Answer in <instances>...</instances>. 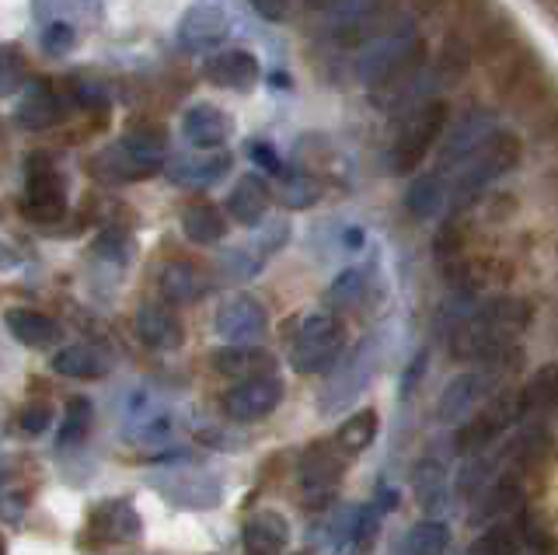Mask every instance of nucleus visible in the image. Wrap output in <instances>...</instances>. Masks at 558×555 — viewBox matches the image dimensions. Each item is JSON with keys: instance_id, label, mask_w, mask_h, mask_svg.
<instances>
[{"instance_id": "7c9ffc66", "label": "nucleus", "mask_w": 558, "mask_h": 555, "mask_svg": "<svg viewBox=\"0 0 558 555\" xmlns=\"http://www.w3.org/2000/svg\"><path fill=\"white\" fill-rule=\"evenodd\" d=\"M366 374H371V342H363L356 350V357H353V363H349V367L336 381H331V388L325 395V409H336V406L345 402L349 395H356L363 388Z\"/></svg>"}, {"instance_id": "c03bdc74", "label": "nucleus", "mask_w": 558, "mask_h": 555, "mask_svg": "<svg viewBox=\"0 0 558 555\" xmlns=\"http://www.w3.org/2000/svg\"><path fill=\"white\" fill-rule=\"evenodd\" d=\"M248 154H252V161H255L262 171H269V176H279V171H283V161H279V154H276L272 144H266V141H252V144H248Z\"/></svg>"}, {"instance_id": "f257e3e1", "label": "nucleus", "mask_w": 558, "mask_h": 555, "mask_svg": "<svg viewBox=\"0 0 558 555\" xmlns=\"http://www.w3.org/2000/svg\"><path fill=\"white\" fill-rule=\"evenodd\" d=\"M523 144L513 133H488L485 141L468 154V158L458 165V179H453V196L458 200H475L482 189H488L496 179H502L506 171H513L520 165Z\"/></svg>"}, {"instance_id": "2f4dec72", "label": "nucleus", "mask_w": 558, "mask_h": 555, "mask_svg": "<svg viewBox=\"0 0 558 555\" xmlns=\"http://www.w3.org/2000/svg\"><path fill=\"white\" fill-rule=\"evenodd\" d=\"M374 437H377V412L374 409H360L339 426L336 444L345 450V455H360V450H366L374 444Z\"/></svg>"}, {"instance_id": "c9c22d12", "label": "nucleus", "mask_w": 558, "mask_h": 555, "mask_svg": "<svg viewBox=\"0 0 558 555\" xmlns=\"http://www.w3.org/2000/svg\"><path fill=\"white\" fill-rule=\"evenodd\" d=\"M92 415L95 412H92V402H87V398H70L57 444L60 447H77L87 437V430H92Z\"/></svg>"}, {"instance_id": "6e6552de", "label": "nucleus", "mask_w": 558, "mask_h": 555, "mask_svg": "<svg viewBox=\"0 0 558 555\" xmlns=\"http://www.w3.org/2000/svg\"><path fill=\"white\" fill-rule=\"evenodd\" d=\"M423 53V43H415L409 36H391L377 46H371L366 53L360 57V77L366 84H388L391 77H398L405 67H415L418 60L409 63V57Z\"/></svg>"}, {"instance_id": "9b49d317", "label": "nucleus", "mask_w": 558, "mask_h": 555, "mask_svg": "<svg viewBox=\"0 0 558 555\" xmlns=\"http://www.w3.org/2000/svg\"><path fill=\"white\" fill-rule=\"evenodd\" d=\"M269 328V315L255 298L248 293H238V298H227L217 307V333L227 342H255L262 333Z\"/></svg>"}, {"instance_id": "79ce46f5", "label": "nucleus", "mask_w": 558, "mask_h": 555, "mask_svg": "<svg viewBox=\"0 0 558 555\" xmlns=\"http://www.w3.org/2000/svg\"><path fill=\"white\" fill-rule=\"evenodd\" d=\"M485 482H488V461H485V458H471V461L461 468L458 490H461L464 496H471V493H478Z\"/></svg>"}, {"instance_id": "49530a36", "label": "nucleus", "mask_w": 558, "mask_h": 555, "mask_svg": "<svg viewBox=\"0 0 558 555\" xmlns=\"http://www.w3.org/2000/svg\"><path fill=\"white\" fill-rule=\"evenodd\" d=\"M248 4L255 8L258 19H266V22H287V14H290V0H248Z\"/></svg>"}, {"instance_id": "1a4fd4ad", "label": "nucleus", "mask_w": 558, "mask_h": 555, "mask_svg": "<svg viewBox=\"0 0 558 555\" xmlns=\"http://www.w3.org/2000/svg\"><path fill=\"white\" fill-rule=\"evenodd\" d=\"M493 395V374L488 371H468L461 377H453L440 395V412L444 423H461L471 412H478L485 406V398Z\"/></svg>"}, {"instance_id": "a18cd8bd", "label": "nucleus", "mask_w": 558, "mask_h": 555, "mask_svg": "<svg viewBox=\"0 0 558 555\" xmlns=\"http://www.w3.org/2000/svg\"><path fill=\"white\" fill-rule=\"evenodd\" d=\"M426 360H429V353H426V350H418L415 360L405 367V374H401V398L412 395L418 381H423V374H426Z\"/></svg>"}, {"instance_id": "c85d7f7f", "label": "nucleus", "mask_w": 558, "mask_h": 555, "mask_svg": "<svg viewBox=\"0 0 558 555\" xmlns=\"http://www.w3.org/2000/svg\"><path fill=\"white\" fill-rule=\"evenodd\" d=\"M157 287H161V293L171 304H192V301H199V293H203V276L185 263H171L161 269Z\"/></svg>"}, {"instance_id": "423d86ee", "label": "nucleus", "mask_w": 558, "mask_h": 555, "mask_svg": "<svg viewBox=\"0 0 558 555\" xmlns=\"http://www.w3.org/2000/svg\"><path fill=\"white\" fill-rule=\"evenodd\" d=\"M25 214L39 224H52L66 214V189L60 171L49 165L46 154H32L28 161V193H25Z\"/></svg>"}, {"instance_id": "f3484780", "label": "nucleus", "mask_w": 558, "mask_h": 555, "mask_svg": "<svg viewBox=\"0 0 558 555\" xmlns=\"http://www.w3.org/2000/svg\"><path fill=\"white\" fill-rule=\"evenodd\" d=\"M269 203H272V193L266 179L241 176L238 185L231 189V196H227V214H231V220H238L241 228H258L269 214Z\"/></svg>"}, {"instance_id": "2eb2a0df", "label": "nucleus", "mask_w": 558, "mask_h": 555, "mask_svg": "<svg viewBox=\"0 0 558 555\" xmlns=\"http://www.w3.org/2000/svg\"><path fill=\"white\" fill-rule=\"evenodd\" d=\"M136 336L144 339V346H150V350H179L185 339L179 315H174L168 304H157V301L140 304Z\"/></svg>"}, {"instance_id": "7ed1b4c3", "label": "nucleus", "mask_w": 558, "mask_h": 555, "mask_svg": "<svg viewBox=\"0 0 558 555\" xmlns=\"http://www.w3.org/2000/svg\"><path fill=\"white\" fill-rule=\"evenodd\" d=\"M345 346V333L342 322L336 315H307L296 328L293 350H290V363L296 374H325L328 367H336V360L342 357Z\"/></svg>"}, {"instance_id": "5701e85b", "label": "nucleus", "mask_w": 558, "mask_h": 555, "mask_svg": "<svg viewBox=\"0 0 558 555\" xmlns=\"http://www.w3.org/2000/svg\"><path fill=\"white\" fill-rule=\"evenodd\" d=\"M447 206V182L440 171H426V176H415L405 189V210L415 220H429Z\"/></svg>"}, {"instance_id": "f704fd0d", "label": "nucleus", "mask_w": 558, "mask_h": 555, "mask_svg": "<svg viewBox=\"0 0 558 555\" xmlns=\"http://www.w3.org/2000/svg\"><path fill=\"white\" fill-rule=\"evenodd\" d=\"M558 409V363L541 367L523 388V409Z\"/></svg>"}, {"instance_id": "bb28decb", "label": "nucleus", "mask_w": 558, "mask_h": 555, "mask_svg": "<svg viewBox=\"0 0 558 555\" xmlns=\"http://www.w3.org/2000/svg\"><path fill=\"white\" fill-rule=\"evenodd\" d=\"M182 231L192 245H217V241H223V234H227V220L217 206H209V203L189 206L182 214Z\"/></svg>"}, {"instance_id": "f03ea898", "label": "nucleus", "mask_w": 558, "mask_h": 555, "mask_svg": "<svg viewBox=\"0 0 558 555\" xmlns=\"http://www.w3.org/2000/svg\"><path fill=\"white\" fill-rule=\"evenodd\" d=\"M165 165H168V141L165 136L150 133V130H136V133H126L119 144H112L101 154L98 171L101 176H109L112 182H136V179L157 176Z\"/></svg>"}, {"instance_id": "a211bd4d", "label": "nucleus", "mask_w": 558, "mask_h": 555, "mask_svg": "<svg viewBox=\"0 0 558 555\" xmlns=\"http://www.w3.org/2000/svg\"><path fill=\"white\" fill-rule=\"evenodd\" d=\"M234 158L223 150H199V158H174L168 165V176L171 182L189 185V189H203V185H214L220 182L227 171H231Z\"/></svg>"}, {"instance_id": "f8f14e48", "label": "nucleus", "mask_w": 558, "mask_h": 555, "mask_svg": "<svg viewBox=\"0 0 558 555\" xmlns=\"http://www.w3.org/2000/svg\"><path fill=\"white\" fill-rule=\"evenodd\" d=\"M234 119L217 106H192L182 116V136L192 150H220L231 141Z\"/></svg>"}, {"instance_id": "58836bf2", "label": "nucleus", "mask_w": 558, "mask_h": 555, "mask_svg": "<svg viewBox=\"0 0 558 555\" xmlns=\"http://www.w3.org/2000/svg\"><path fill=\"white\" fill-rule=\"evenodd\" d=\"M95 255H101L105 263H130L133 258V238L119 228H109L95 238Z\"/></svg>"}, {"instance_id": "4c0bfd02", "label": "nucleus", "mask_w": 558, "mask_h": 555, "mask_svg": "<svg viewBox=\"0 0 558 555\" xmlns=\"http://www.w3.org/2000/svg\"><path fill=\"white\" fill-rule=\"evenodd\" d=\"M322 200V185L314 182L311 176H287L283 185H279V203L287 206V210H307V206H314Z\"/></svg>"}, {"instance_id": "b1692460", "label": "nucleus", "mask_w": 558, "mask_h": 555, "mask_svg": "<svg viewBox=\"0 0 558 555\" xmlns=\"http://www.w3.org/2000/svg\"><path fill=\"white\" fill-rule=\"evenodd\" d=\"M478 318L485 322V325H493L496 333H502V336H520L523 328L531 325V318H534V307L527 304V301H520V298H493L488 304H482L478 307Z\"/></svg>"}, {"instance_id": "393cba45", "label": "nucleus", "mask_w": 558, "mask_h": 555, "mask_svg": "<svg viewBox=\"0 0 558 555\" xmlns=\"http://www.w3.org/2000/svg\"><path fill=\"white\" fill-rule=\"evenodd\" d=\"M52 371L63 377H77V381H92L109 374V360H105L92 346H63V350L52 357Z\"/></svg>"}, {"instance_id": "ea45409f", "label": "nucleus", "mask_w": 558, "mask_h": 555, "mask_svg": "<svg viewBox=\"0 0 558 555\" xmlns=\"http://www.w3.org/2000/svg\"><path fill=\"white\" fill-rule=\"evenodd\" d=\"M25 81V60L14 53V49H0V98L14 95L17 88H22Z\"/></svg>"}, {"instance_id": "4468645a", "label": "nucleus", "mask_w": 558, "mask_h": 555, "mask_svg": "<svg viewBox=\"0 0 558 555\" xmlns=\"http://www.w3.org/2000/svg\"><path fill=\"white\" fill-rule=\"evenodd\" d=\"M206 77L227 92H252L262 77V67L248 49H223L206 60Z\"/></svg>"}, {"instance_id": "72a5a7b5", "label": "nucleus", "mask_w": 558, "mask_h": 555, "mask_svg": "<svg viewBox=\"0 0 558 555\" xmlns=\"http://www.w3.org/2000/svg\"><path fill=\"white\" fill-rule=\"evenodd\" d=\"M520 545H523L520 528H513V524H488L478 534V542L471 545L468 555H520Z\"/></svg>"}, {"instance_id": "09e8293b", "label": "nucleus", "mask_w": 558, "mask_h": 555, "mask_svg": "<svg viewBox=\"0 0 558 555\" xmlns=\"http://www.w3.org/2000/svg\"><path fill=\"white\" fill-rule=\"evenodd\" d=\"M4 475H8V472H4V464H0V485H4Z\"/></svg>"}, {"instance_id": "4be33fe9", "label": "nucleus", "mask_w": 558, "mask_h": 555, "mask_svg": "<svg viewBox=\"0 0 558 555\" xmlns=\"http://www.w3.org/2000/svg\"><path fill=\"white\" fill-rule=\"evenodd\" d=\"M488 130H493V116L488 112H468L464 119H461V126L450 133V141L444 144V154H440V165L444 168H458L471 150H475L485 136H488Z\"/></svg>"}, {"instance_id": "dca6fc26", "label": "nucleus", "mask_w": 558, "mask_h": 555, "mask_svg": "<svg viewBox=\"0 0 558 555\" xmlns=\"http://www.w3.org/2000/svg\"><path fill=\"white\" fill-rule=\"evenodd\" d=\"M87 531L105 542H133L140 538V517L130 499H105L87 514Z\"/></svg>"}, {"instance_id": "e433bc0d", "label": "nucleus", "mask_w": 558, "mask_h": 555, "mask_svg": "<svg viewBox=\"0 0 558 555\" xmlns=\"http://www.w3.org/2000/svg\"><path fill=\"white\" fill-rule=\"evenodd\" d=\"M366 280H371V273L366 266H353V269H342L336 276V283L328 287V304L336 307H353L363 293H366Z\"/></svg>"}, {"instance_id": "c756f323", "label": "nucleus", "mask_w": 558, "mask_h": 555, "mask_svg": "<svg viewBox=\"0 0 558 555\" xmlns=\"http://www.w3.org/2000/svg\"><path fill=\"white\" fill-rule=\"evenodd\" d=\"M412 493L418 499V507L426 510H440L444 507V496H447V479H444V464L440 461H418L415 472H412Z\"/></svg>"}, {"instance_id": "de8ad7c7", "label": "nucleus", "mask_w": 558, "mask_h": 555, "mask_svg": "<svg viewBox=\"0 0 558 555\" xmlns=\"http://www.w3.org/2000/svg\"><path fill=\"white\" fill-rule=\"evenodd\" d=\"M345 249H349V252H360V249H363V231H360V228H349V231H345Z\"/></svg>"}, {"instance_id": "473e14b6", "label": "nucleus", "mask_w": 558, "mask_h": 555, "mask_svg": "<svg viewBox=\"0 0 558 555\" xmlns=\"http://www.w3.org/2000/svg\"><path fill=\"white\" fill-rule=\"evenodd\" d=\"M447 545H450V528L444 520H418L405 538L409 555H444Z\"/></svg>"}, {"instance_id": "cd10ccee", "label": "nucleus", "mask_w": 558, "mask_h": 555, "mask_svg": "<svg viewBox=\"0 0 558 555\" xmlns=\"http://www.w3.org/2000/svg\"><path fill=\"white\" fill-rule=\"evenodd\" d=\"M380 4L384 0H336L331 4V28H336V36L353 43L360 36V28L380 11Z\"/></svg>"}, {"instance_id": "aec40b11", "label": "nucleus", "mask_w": 558, "mask_h": 555, "mask_svg": "<svg viewBox=\"0 0 558 555\" xmlns=\"http://www.w3.org/2000/svg\"><path fill=\"white\" fill-rule=\"evenodd\" d=\"M244 552L248 555H279L290 542V524L283 514L276 510H258L248 524H244Z\"/></svg>"}, {"instance_id": "0eeeda50", "label": "nucleus", "mask_w": 558, "mask_h": 555, "mask_svg": "<svg viewBox=\"0 0 558 555\" xmlns=\"http://www.w3.org/2000/svg\"><path fill=\"white\" fill-rule=\"evenodd\" d=\"M283 402V381L276 374L266 377H252V381H238V385L223 395V412L238 423H255L266 420L276 406Z\"/></svg>"}, {"instance_id": "9d476101", "label": "nucleus", "mask_w": 558, "mask_h": 555, "mask_svg": "<svg viewBox=\"0 0 558 555\" xmlns=\"http://www.w3.org/2000/svg\"><path fill=\"white\" fill-rule=\"evenodd\" d=\"M227 36H231V19L227 11L217 4H196L182 14L179 22V46L189 49V53H203V49L220 46Z\"/></svg>"}, {"instance_id": "412c9836", "label": "nucleus", "mask_w": 558, "mask_h": 555, "mask_svg": "<svg viewBox=\"0 0 558 555\" xmlns=\"http://www.w3.org/2000/svg\"><path fill=\"white\" fill-rule=\"evenodd\" d=\"M342 450V447H339ZM331 444H314L301 458V482L307 493H331L342 475V455Z\"/></svg>"}, {"instance_id": "a878e982", "label": "nucleus", "mask_w": 558, "mask_h": 555, "mask_svg": "<svg viewBox=\"0 0 558 555\" xmlns=\"http://www.w3.org/2000/svg\"><path fill=\"white\" fill-rule=\"evenodd\" d=\"M57 119H60V101L49 84H35L22 106H17V126L22 130H49Z\"/></svg>"}, {"instance_id": "37998d69", "label": "nucleus", "mask_w": 558, "mask_h": 555, "mask_svg": "<svg viewBox=\"0 0 558 555\" xmlns=\"http://www.w3.org/2000/svg\"><path fill=\"white\" fill-rule=\"evenodd\" d=\"M49 420H52V409L46 402H32V406L22 409V415H17V426L35 437V433H43L49 426Z\"/></svg>"}, {"instance_id": "20e7f679", "label": "nucleus", "mask_w": 558, "mask_h": 555, "mask_svg": "<svg viewBox=\"0 0 558 555\" xmlns=\"http://www.w3.org/2000/svg\"><path fill=\"white\" fill-rule=\"evenodd\" d=\"M520 415H523V391H499L496 398L488 395L478 412H471L468 420H461L453 444H458L461 455H478V450L493 444L499 433L510 430Z\"/></svg>"}, {"instance_id": "6ab92c4d", "label": "nucleus", "mask_w": 558, "mask_h": 555, "mask_svg": "<svg viewBox=\"0 0 558 555\" xmlns=\"http://www.w3.org/2000/svg\"><path fill=\"white\" fill-rule=\"evenodd\" d=\"M4 325L8 333L22 342V346H32V350H46V346H57L63 328L52 322L43 311H32V307H8L4 311Z\"/></svg>"}, {"instance_id": "ddd939ff", "label": "nucleus", "mask_w": 558, "mask_h": 555, "mask_svg": "<svg viewBox=\"0 0 558 555\" xmlns=\"http://www.w3.org/2000/svg\"><path fill=\"white\" fill-rule=\"evenodd\" d=\"M214 371L231 381H252L276 374V357L255 342H227L223 350L214 353Z\"/></svg>"}, {"instance_id": "39448f33", "label": "nucleus", "mask_w": 558, "mask_h": 555, "mask_svg": "<svg viewBox=\"0 0 558 555\" xmlns=\"http://www.w3.org/2000/svg\"><path fill=\"white\" fill-rule=\"evenodd\" d=\"M447 101H426L423 109H415L409 116V123L401 126L398 141H395V150H391V168L398 171V176H409L412 168L423 165V158L433 150V144L440 141L444 130H447Z\"/></svg>"}, {"instance_id": "a19ab883", "label": "nucleus", "mask_w": 558, "mask_h": 555, "mask_svg": "<svg viewBox=\"0 0 558 555\" xmlns=\"http://www.w3.org/2000/svg\"><path fill=\"white\" fill-rule=\"evenodd\" d=\"M74 39H77L74 25L52 22V25L43 32V49H46V57H63V53H70V49H74Z\"/></svg>"}]
</instances>
